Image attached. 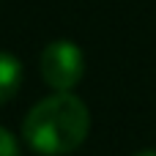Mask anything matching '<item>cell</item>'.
Listing matches in <instances>:
<instances>
[{"mask_svg":"<svg viewBox=\"0 0 156 156\" xmlns=\"http://www.w3.org/2000/svg\"><path fill=\"white\" fill-rule=\"evenodd\" d=\"M90 132V110L71 90L52 93L30 107L22 121V137L41 156H63L77 151Z\"/></svg>","mask_w":156,"mask_h":156,"instance_id":"cell-1","label":"cell"},{"mask_svg":"<svg viewBox=\"0 0 156 156\" xmlns=\"http://www.w3.org/2000/svg\"><path fill=\"white\" fill-rule=\"evenodd\" d=\"M38 71H41V80L52 90H58V93L74 90L85 77V55L74 41L55 38L41 49Z\"/></svg>","mask_w":156,"mask_h":156,"instance_id":"cell-2","label":"cell"},{"mask_svg":"<svg viewBox=\"0 0 156 156\" xmlns=\"http://www.w3.org/2000/svg\"><path fill=\"white\" fill-rule=\"evenodd\" d=\"M19 85H22V60L0 49V107L19 93Z\"/></svg>","mask_w":156,"mask_h":156,"instance_id":"cell-3","label":"cell"},{"mask_svg":"<svg viewBox=\"0 0 156 156\" xmlns=\"http://www.w3.org/2000/svg\"><path fill=\"white\" fill-rule=\"evenodd\" d=\"M0 156H19V143L5 126H0Z\"/></svg>","mask_w":156,"mask_h":156,"instance_id":"cell-4","label":"cell"},{"mask_svg":"<svg viewBox=\"0 0 156 156\" xmlns=\"http://www.w3.org/2000/svg\"><path fill=\"white\" fill-rule=\"evenodd\" d=\"M134 156H156V151H151V148H145V151H137Z\"/></svg>","mask_w":156,"mask_h":156,"instance_id":"cell-5","label":"cell"}]
</instances>
